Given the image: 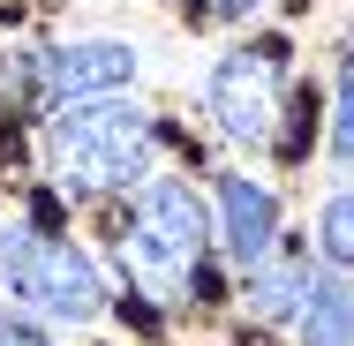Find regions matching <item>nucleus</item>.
<instances>
[{
	"label": "nucleus",
	"instance_id": "nucleus-5",
	"mask_svg": "<svg viewBox=\"0 0 354 346\" xmlns=\"http://www.w3.org/2000/svg\"><path fill=\"white\" fill-rule=\"evenodd\" d=\"M30 83L68 106V98H113L136 83V46L129 38H75V46H46L30 53Z\"/></svg>",
	"mask_w": 354,
	"mask_h": 346
},
{
	"label": "nucleus",
	"instance_id": "nucleus-1",
	"mask_svg": "<svg viewBox=\"0 0 354 346\" xmlns=\"http://www.w3.org/2000/svg\"><path fill=\"white\" fill-rule=\"evenodd\" d=\"M38 151H46V181L61 196H121V189H143L151 166H158V121L129 90L68 98V106L46 113Z\"/></svg>",
	"mask_w": 354,
	"mask_h": 346
},
{
	"label": "nucleus",
	"instance_id": "nucleus-9",
	"mask_svg": "<svg viewBox=\"0 0 354 346\" xmlns=\"http://www.w3.org/2000/svg\"><path fill=\"white\" fill-rule=\"evenodd\" d=\"M317 249H324L332 264H354V181L332 189V204L317 211Z\"/></svg>",
	"mask_w": 354,
	"mask_h": 346
},
{
	"label": "nucleus",
	"instance_id": "nucleus-8",
	"mask_svg": "<svg viewBox=\"0 0 354 346\" xmlns=\"http://www.w3.org/2000/svg\"><path fill=\"white\" fill-rule=\"evenodd\" d=\"M294 331H301V346H354V286L339 271H317Z\"/></svg>",
	"mask_w": 354,
	"mask_h": 346
},
{
	"label": "nucleus",
	"instance_id": "nucleus-3",
	"mask_svg": "<svg viewBox=\"0 0 354 346\" xmlns=\"http://www.w3.org/2000/svg\"><path fill=\"white\" fill-rule=\"evenodd\" d=\"M0 286L53 324H91L106 309L98 264L53 226H0Z\"/></svg>",
	"mask_w": 354,
	"mask_h": 346
},
{
	"label": "nucleus",
	"instance_id": "nucleus-2",
	"mask_svg": "<svg viewBox=\"0 0 354 346\" xmlns=\"http://www.w3.org/2000/svg\"><path fill=\"white\" fill-rule=\"evenodd\" d=\"M113 249H121V271L136 278V286L174 294V286H189V278L204 271L212 218L196 204V189H181V181H143L129 226L113 233Z\"/></svg>",
	"mask_w": 354,
	"mask_h": 346
},
{
	"label": "nucleus",
	"instance_id": "nucleus-11",
	"mask_svg": "<svg viewBox=\"0 0 354 346\" xmlns=\"http://www.w3.org/2000/svg\"><path fill=\"white\" fill-rule=\"evenodd\" d=\"M0 346H53V339H46L30 316H0Z\"/></svg>",
	"mask_w": 354,
	"mask_h": 346
},
{
	"label": "nucleus",
	"instance_id": "nucleus-7",
	"mask_svg": "<svg viewBox=\"0 0 354 346\" xmlns=\"http://www.w3.org/2000/svg\"><path fill=\"white\" fill-rule=\"evenodd\" d=\"M309 278L317 271H309L301 256H264V264L249 271V294H241V301H249L257 324H294L301 301H309Z\"/></svg>",
	"mask_w": 354,
	"mask_h": 346
},
{
	"label": "nucleus",
	"instance_id": "nucleus-4",
	"mask_svg": "<svg viewBox=\"0 0 354 346\" xmlns=\"http://www.w3.org/2000/svg\"><path fill=\"white\" fill-rule=\"evenodd\" d=\"M204 113L234 151H272L279 121L294 113V68H286L279 38H257V46H234L218 53V68L204 75Z\"/></svg>",
	"mask_w": 354,
	"mask_h": 346
},
{
	"label": "nucleus",
	"instance_id": "nucleus-6",
	"mask_svg": "<svg viewBox=\"0 0 354 346\" xmlns=\"http://www.w3.org/2000/svg\"><path fill=\"white\" fill-rule=\"evenodd\" d=\"M218 241H226V256L241 271L279 256V196L257 173H218Z\"/></svg>",
	"mask_w": 354,
	"mask_h": 346
},
{
	"label": "nucleus",
	"instance_id": "nucleus-10",
	"mask_svg": "<svg viewBox=\"0 0 354 346\" xmlns=\"http://www.w3.org/2000/svg\"><path fill=\"white\" fill-rule=\"evenodd\" d=\"M332 158L354 166V53L339 61V90H332Z\"/></svg>",
	"mask_w": 354,
	"mask_h": 346
},
{
	"label": "nucleus",
	"instance_id": "nucleus-12",
	"mask_svg": "<svg viewBox=\"0 0 354 346\" xmlns=\"http://www.w3.org/2000/svg\"><path fill=\"white\" fill-rule=\"evenodd\" d=\"M218 15H241V8H257V0H212Z\"/></svg>",
	"mask_w": 354,
	"mask_h": 346
}]
</instances>
